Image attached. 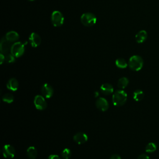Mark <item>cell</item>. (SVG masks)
<instances>
[{
  "label": "cell",
  "instance_id": "cell-1",
  "mask_svg": "<svg viewBox=\"0 0 159 159\" xmlns=\"http://www.w3.org/2000/svg\"><path fill=\"white\" fill-rule=\"evenodd\" d=\"M127 99V93L122 89H119L114 92L112 95V103L116 106H121L124 105Z\"/></svg>",
  "mask_w": 159,
  "mask_h": 159
},
{
  "label": "cell",
  "instance_id": "cell-2",
  "mask_svg": "<svg viewBox=\"0 0 159 159\" xmlns=\"http://www.w3.org/2000/svg\"><path fill=\"white\" fill-rule=\"evenodd\" d=\"M128 65L132 70L139 71L142 68L143 65V59L139 55H133L129 58Z\"/></svg>",
  "mask_w": 159,
  "mask_h": 159
},
{
  "label": "cell",
  "instance_id": "cell-3",
  "mask_svg": "<svg viewBox=\"0 0 159 159\" xmlns=\"http://www.w3.org/2000/svg\"><path fill=\"white\" fill-rule=\"evenodd\" d=\"M80 20L84 26L91 27L96 23L97 18L96 16L91 12H85L81 15Z\"/></svg>",
  "mask_w": 159,
  "mask_h": 159
},
{
  "label": "cell",
  "instance_id": "cell-4",
  "mask_svg": "<svg viewBox=\"0 0 159 159\" xmlns=\"http://www.w3.org/2000/svg\"><path fill=\"white\" fill-rule=\"evenodd\" d=\"M25 45L24 42H22L17 41L14 42L11 46V53L16 58L22 56L25 52Z\"/></svg>",
  "mask_w": 159,
  "mask_h": 159
},
{
  "label": "cell",
  "instance_id": "cell-5",
  "mask_svg": "<svg viewBox=\"0 0 159 159\" xmlns=\"http://www.w3.org/2000/svg\"><path fill=\"white\" fill-rule=\"evenodd\" d=\"M64 16L59 11H54L51 15V22L54 27H58L61 26L64 23Z\"/></svg>",
  "mask_w": 159,
  "mask_h": 159
},
{
  "label": "cell",
  "instance_id": "cell-6",
  "mask_svg": "<svg viewBox=\"0 0 159 159\" xmlns=\"http://www.w3.org/2000/svg\"><path fill=\"white\" fill-rule=\"evenodd\" d=\"M34 105H35V107H36V109H37L39 110H43L47 106V104L45 99L44 96H42V95H39V94L36 95L35 96L34 100Z\"/></svg>",
  "mask_w": 159,
  "mask_h": 159
},
{
  "label": "cell",
  "instance_id": "cell-7",
  "mask_svg": "<svg viewBox=\"0 0 159 159\" xmlns=\"http://www.w3.org/2000/svg\"><path fill=\"white\" fill-rule=\"evenodd\" d=\"M2 154L4 157L6 158H12L16 154V151L12 145L6 144L2 148Z\"/></svg>",
  "mask_w": 159,
  "mask_h": 159
},
{
  "label": "cell",
  "instance_id": "cell-8",
  "mask_svg": "<svg viewBox=\"0 0 159 159\" xmlns=\"http://www.w3.org/2000/svg\"><path fill=\"white\" fill-rule=\"evenodd\" d=\"M12 45H11V42H9L6 37L2 38L1 42H0V50L1 53H3L4 55L8 54L9 52H11Z\"/></svg>",
  "mask_w": 159,
  "mask_h": 159
},
{
  "label": "cell",
  "instance_id": "cell-9",
  "mask_svg": "<svg viewBox=\"0 0 159 159\" xmlns=\"http://www.w3.org/2000/svg\"><path fill=\"white\" fill-rule=\"evenodd\" d=\"M29 40L31 46L34 48L39 47L41 43V38L36 32H32L29 35Z\"/></svg>",
  "mask_w": 159,
  "mask_h": 159
},
{
  "label": "cell",
  "instance_id": "cell-10",
  "mask_svg": "<svg viewBox=\"0 0 159 159\" xmlns=\"http://www.w3.org/2000/svg\"><path fill=\"white\" fill-rule=\"evenodd\" d=\"M41 92L42 95L45 98H50L53 94V88L50 84L48 83H45L42 86Z\"/></svg>",
  "mask_w": 159,
  "mask_h": 159
},
{
  "label": "cell",
  "instance_id": "cell-11",
  "mask_svg": "<svg viewBox=\"0 0 159 159\" xmlns=\"http://www.w3.org/2000/svg\"><path fill=\"white\" fill-rule=\"evenodd\" d=\"M96 106L98 109H99L101 111H106L109 108V103L106 99L104 98H99L96 102Z\"/></svg>",
  "mask_w": 159,
  "mask_h": 159
},
{
  "label": "cell",
  "instance_id": "cell-12",
  "mask_svg": "<svg viewBox=\"0 0 159 159\" xmlns=\"http://www.w3.org/2000/svg\"><path fill=\"white\" fill-rule=\"evenodd\" d=\"M73 140L78 144H83L88 140V136L86 134L80 132L73 136Z\"/></svg>",
  "mask_w": 159,
  "mask_h": 159
},
{
  "label": "cell",
  "instance_id": "cell-13",
  "mask_svg": "<svg viewBox=\"0 0 159 159\" xmlns=\"http://www.w3.org/2000/svg\"><path fill=\"white\" fill-rule=\"evenodd\" d=\"M5 37L11 43H12V42L14 43V42H17V40H19V35L17 32L14 31V30H11V31L7 32L6 34Z\"/></svg>",
  "mask_w": 159,
  "mask_h": 159
},
{
  "label": "cell",
  "instance_id": "cell-14",
  "mask_svg": "<svg viewBox=\"0 0 159 159\" xmlns=\"http://www.w3.org/2000/svg\"><path fill=\"white\" fill-rule=\"evenodd\" d=\"M100 90L102 94L105 95H109L114 91L113 86L109 83H104L101 86Z\"/></svg>",
  "mask_w": 159,
  "mask_h": 159
},
{
  "label": "cell",
  "instance_id": "cell-15",
  "mask_svg": "<svg viewBox=\"0 0 159 159\" xmlns=\"http://www.w3.org/2000/svg\"><path fill=\"white\" fill-rule=\"evenodd\" d=\"M7 88L12 91H16L19 88L18 81L14 78H11L7 83Z\"/></svg>",
  "mask_w": 159,
  "mask_h": 159
},
{
  "label": "cell",
  "instance_id": "cell-16",
  "mask_svg": "<svg viewBox=\"0 0 159 159\" xmlns=\"http://www.w3.org/2000/svg\"><path fill=\"white\" fill-rule=\"evenodd\" d=\"M135 40L137 43H143L147 38V33L145 30H142L139 31L136 35H135Z\"/></svg>",
  "mask_w": 159,
  "mask_h": 159
},
{
  "label": "cell",
  "instance_id": "cell-17",
  "mask_svg": "<svg viewBox=\"0 0 159 159\" xmlns=\"http://www.w3.org/2000/svg\"><path fill=\"white\" fill-rule=\"evenodd\" d=\"M27 155L29 159H35L37 155V149L34 146H30L27 149Z\"/></svg>",
  "mask_w": 159,
  "mask_h": 159
},
{
  "label": "cell",
  "instance_id": "cell-18",
  "mask_svg": "<svg viewBox=\"0 0 159 159\" xmlns=\"http://www.w3.org/2000/svg\"><path fill=\"white\" fill-rule=\"evenodd\" d=\"M129 79L126 77L120 78L117 82V87L121 89L125 88L129 84Z\"/></svg>",
  "mask_w": 159,
  "mask_h": 159
},
{
  "label": "cell",
  "instance_id": "cell-19",
  "mask_svg": "<svg viewBox=\"0 0 159 159\" xmlns=\"http://www.w3.org/2000/svg\"><path fill=\"white\" fill-rule=\"evenodd\" d=\"M144 97L143 92L140 89L135 90L133 93V98L136 101H140Z\"/></svg>",
  "mask_w": 159,
  "mask_h": 159
},
{
  "label": "cell",
  "instance_id": "cell-20",
  "mask_svg": "<svg viewBox=\"0 0 159 159\" xmlns=\"http://www.w3.org/2000/svg\"><path fill=\"white\" fill-rule=\"evenodd\" d=\"M115 63H116V65L117 66V67H118L119 68H122V69L125 68L128 66V63H127L125 60H124V58H119L116 59Z\"/></svg>",
  "mask_w": 159,
  "mask_h": 159
},
{
  "label": "cell",
  "instance_id": "cell-21",
  "mask_svg": "<svg viewBox=\"0 0 159 159\" xmlns=\"http://www.w3.org/2000/svg\"><path fill=\"white\" fill-rule=\"evenodd\" d=\"M2 101H3L4 102L10 104V103H12V102L14 101V96H13L11 93H7L4 94L2 96Z\"/></svg>",
  "mask_w": 159,
  "mask_h": 159
},
{
  "label": "cell",
  "instance_id": "cell-22",
  "mask_svg": "<svg viewBox=\"0 0 159 159\" xmlns=\"http://www.w3.org/2000/svg\"><path fill=\"white\" fill-rule=\"evenodd\" d=\"M157 150V145L153 142L148 143L145 147V152L147 153L154 152Z\"/></svg>",
  "mask_w": 159,
  "mask_h": 159
},
{
  "label": "cell",
  "instance_id": "cell-23",
  "mask_svg": "<svg viewBox=\"0 0 159 159\" xmlns=\"http://www.w3.org/2000/svg\"><path fill=\"white\" fill-rule=\"evenodd\" d=\"M61 157L63 159H69L71 157V150L68 148H66L65 149L63 150V151L61 152Z\"/></svg>",
  "mask_w": 159,
  "mask_h": 159
},
{
  "label": "cell",
  "instance_id": "cell-24",
  "mask_svg": "<svg viewBox=\"0 0 159 159\" xmlns=\"http://www.w3.org/2000/svg\"><path fill=\"white\" fill-rule=\"evenodd\" d=\"M5 61L8 63H14L16 61V57L11 53H8L5 55Z\"/></svg>",
  "mask_w": 159,
  "mask_h": 159
},
{
  "label": "cell",
  "instance_id": "cell-25",
  "mask_svg": "<svg viewBox=\"0 0 159 159\" xmlns=\"http://www.w3.org/2000/svg\"><path fill=\"white\" fill-rule=\"evenodd\" d=\"M137 159H150V157H149L147 155H146V154H141V155H140L138 157Z\"/></svg>",
  "mask_w": 159,
  "mask_h": 159
},
{
  "label": "cell",
  "instance_id": "cell-26",
  "mask_svg": "<svg viewBox=\"0 0 159 159\" xmlns=\"http://www.w3.org/2000/svg\"><path fill=\"white\" fill-rule=\"evenodd\" d=\"M48 159H61L60 158V157L57 155H55V154H52L48 156Z\"/></svg>",
  "mask_w": 159,
  "mask_h": 159
},
{
  "label": "cell",
  "instance_id": "cell-27",
  "mask_svg": "<svg viewBox=\"0 0 159 159\" xmlns=\"http://www.w3.org/2000/svg\"><path fill=\"white\" fill-rule=\"evenodd\" d=\"M5 61V55L3 53L0 54V63L2 64L3 62Z\"/></svg>",
  "mask_w": 159,
  "mask_h": 159
},
{
  "label": "cell",
  "instance_id": "cell-28",
  "mask_svg": "<svg viewBox=\"0 0 159 159\" xmlns=\"http://www.w3.org/2000/svg\"><path fill=\"white\" fill-rule=\"evenodd\" d=\"M109 159H121V158L119 155L114 154V155H111V157H110Z\"/></svg>",
  "mask_w": 159,
  "mask_h": 159
},
{
  "label": "cell",
  "instance_id": "cell-29",
  "mask_svg": "<svg viewBox=\"0 0 159 159\" xmlns=\"http://www.w3.org/2000/svg\"><path fill=\"white\" fill-rule=\"evenodd\" d=\"M27 1H34L35 0H27Z\"/></svg>",
  "mask_w": 159,
  "mask_h": 159
}]
</instances>
